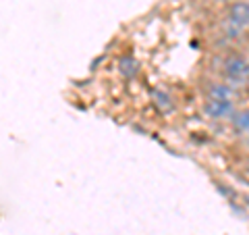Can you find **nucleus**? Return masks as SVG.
Listing matches in <instances>:
<instances>
[{
  "label": "nucleus",
  "instance_id": "nucleus-1",
  "mask_svg": "<svg viewBox=\"0 0 249 235\" xmlns=\"http://www.w3.org/2000/svg\"><path fill=\"white\" fill-rule=\"evenodd\" d=\"M222 73L229 81H243L249 75V62L239 54H231L222 65Z\"/></svg>",
  "mask_w": 249,
  "mask_h": 235
},
{
  "label": "nucleus",
  "instance_id": "nucleus-2",
  "mask_svg": "<svg viewBox=\"0 0 249 235\" xmlns=\"http://www.w3.org/2000/svg\"><path fill=\"white\" fill-rule=\"evenodd\" d=\"M206 117L210 119H231V115L235 113V104L232 100H218V98H208L204 106H201Z\"/></svg>",
  "mask_w": 249,
  "mask_h": 235
},
{
  "label": "nucleus",
  "instance_id": "nucleus-3",
  "mask_svg": "<svg viewBox=\"0 0 249 235\" xmlns=\"http://www.w3.org/2000/svg\"><path fill=\"white\" fill-rule=\"evenodd\" d=\"M229 23L235 25L237 29H247L249 27V6L247 0H237V2H231L229 6Z\"/></svg>",
  "mask_w": 249,
  "mask_h": 235
},
{
  "label": "nucleus",
  "instance_id": "nucleus-4",
  "mask_svg": "<svg viewBox=\"0 0 249 235\" xmlns=\"http://www.w3.org/2000/svg\"><path fill=\"white\" fill-rule=\"evenodd\" d=\"M231 123L235 131H249V108H241L231 115Z\"/></svg>",
  "mask_w": 249,
  "mask_h": 235
},
{
  "label": "nucleus",
  "instance_id": "nucleus-5",
  "mask_svg": "<svg viewBox=\"0 0 249 235\" xmlns=\"http://www.w3.org/2000/svg\"><path fill=\"white\" fill-rule=\"evenodd\" d=\"M119 69H121V73L127 77V79H133V77L139 73V62L133 57H124L119 62Z\"/></svg>",
  "mask_w": 249,
  "mask_h": 235
},
{
  "label": "nucleus",
  "instance_id": "nucleus-6",
  "mask_svg": "<svg viewBox=\"0 0 249 235\" xmlns=\"http://www.w3.org/2000/svg\"><path fill=\"white\" fill-rule=\"evenodd\" d=\"M208 98H218V100H231V88L227 83H210Z\"/></svg>",
  "mask_w": 249,
  "mask_h": 235
},
{
  "label": "nucleus",
  "instance_id": "nucleus-7",
  "mask_svg": "<svg viewBox=\"0 0 249 235\" xmlns=\"http://www.w3.org/2000/svg\"><path fill=\"white\" fill-rule=\"evenodd\" d=\"M154 100H156V106H158L162 113H168L175 108L173 98H170L166 92H154Z\"/></svg>",
  "mask_w": 249,
  "mask_h": 235
},
{
  "label": "nucleus",
  "instance_id": "nucleus-8",
  "mask_svg": "<svg viewBox=\"0 0 249 235\" xmlns=\"http://www.w3.org/2000/svg\"><path fill=\"white\" fill-rule=\"evenodd\" d=\"M216 2H231V0H216Z\"/></svg>",
  "mask_w": 249,
  "mask_h": 235
},
{
  "label": "nucleus",
  "instance_id": "nucleus-9",
  "mask_svg": "<svg viewBox=\"0 0 249 235\" xmlns=\"http://www.w3.org/2000/svg\"><path fill=\"white\" fill-rule=\"evenodd\" d=\"M247 6H249V0H247Z\"/></svg>",
  "mask_w": 249,
  "mask_h": 235
},
{
  "label": "nucleus",
  "instance_id": "nucleus-10",
  "mask_svg": "<svg viewBox=\"0 0 249 235\" xmlns=\"http://www.w3.org/2000/svg\"><path fill=\"white\" fill-rule=\"evenodd\" d=\"M247 144H249V139H247Z\"/></svg>",
  "mask_w": 249,
  "mask_h": 235
},
{
  "label": "nucleus",
  "instance_id": "nucleus-11",
  "mask_svg": "<svg viewBox=\"0 0 249 235\" xmlns=\"http://www.w3.org/2000/svg\"><path fill=\"white\" fill-rule=\"evenodd\" d=\"M247 77H249V75H247Z\"/></svg>",
  "mask_w": 249,
  "mask_h": 235
}]
</instances>
